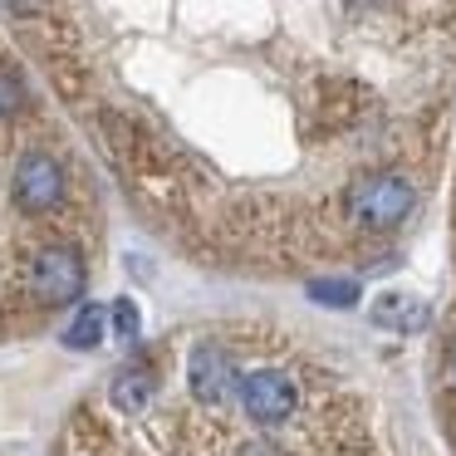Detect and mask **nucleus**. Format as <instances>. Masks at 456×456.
Masks as SVG:
<instances>
[{
  "mask_svg": "<svg viewBox=\"0 0 456 456\" xmlns=\"http://www.w3.org/2000/svg\"><path fill=\"white\" fill-rule=\"evenodd\" d=\"M25 289L35 295V305H69L84 295V260L69 246H45L30 256V275Z\"/></svg>",
  "mask_w": 456,
  "mask_h": 456,
  "instance_id": "obj_3",
  "label": "nucleus"
},
{
  "mask_svg": "<svg viewBox=\"0 0 456 456\" xmlns=\"http://www.w3.org/2000/svg\"><path fill=\"white\" fill-rule=\"evenodd\" d=\"M152 403V378L142 368H128V373L113 378V407L128 417H142V407Z\"/></svg>",
  "mask_w": 456,
  "mask_h": 456,
  "instance_id": "obj_7",
  "label": "nucleus"
},
{
  "mask_svg": "<svg viewBox=\"0 0 456 456\" xmlns=\"http://www.w3.org/2000/svg\"><path fill=\"white\" fill-rule=\"evenodd\" d=\"M25 103H30V94H25L20 74H15L11 64H0V118H11V113H20Z\"/></svg>",
  "mask_w": 456,
  "mask_h": 456,
  "instance_id": "obj_10",
  "label": "nucleus"
},
{
  "mask_svg": "<svg viewBox=\"0 0 456 456\" xmlns=\"http://www.w3.org/2000/svg\"><path fill=\"white\" fill-rule=\"evenodd\" d=\"M373 324L378 329H393V334H417V329L432 324V305L417 299V295H397V289H393V295H378Z\"/></svg>",
  "mask_w": 456,
  "mask_h": 456,
  "instance_id": "obj_6",
  "label": "nucleus"
},
{
  "mask_svg": "<svg viewBox=\"0 0 456 456\" xmlns=\"http://www.w3.org/2000/svg\"><path fill=\"white\" fill-rule=\"evenodd\" d=\"M309 299H319L329 309H348L358 299V285L354 280H309Z\"/></svg>",
  "mask_w": 456,
  "mask_h": 456,
  "instance_id": "obj_9",
  "label": "nucleus"
},
{
  "mask_svg": "<svg viewBox=\"0 0 456 456\" xmlns=\"http://www.w3.org/2000/svg\"><path fill=\"white\" fill-rule=\"evenodd\" d=\"M236 397H240V412L256 427H285L299 407V387L285 368H250V373H240Z\"/></svg>",
  "mask_w": 456,
  "mask_h": 456,
  "instance_id": "obj_2",
  "label": "nucleus"
},
{
  "mask_svg": "<svg viewBox=\"0 0 456 456\" xmlns=\"http://www.w3.org/2000/svg\"><path fill=\"white\" fill-rule=\"evenodd\" d=\"M417 211V187L407 172H368L344 187V221L354 231H397Z\"/></svg>",
  "mask_w": 456,
  "mask_h": 456,
  "instance_id": "obj_1",
  "label": "nucleus"
},
{
  "mask_svg": "<svg viewBox=\"0 0 456 456\" xmlns=\"http://www.w3.org/2000/svg\"><path fill=\"white\" fill-rule=\"evenodd\" d=\"M236 456H280V452H275V446H240Z\"/></svg>",
  "mask_w": 456,
  "mask_h": 456,
  "instance_id": "obj_12",
  "label": "nucleus"
},
{
  "mask_svg": "<svg viewBox=\"0 0 456 456\" xmlns=\"http://www.w3.org/2000/svg\"><path fill=\"white\" fill-rule=\"evenodd\" d=\"M187 387L201 407H226L231 393L240 387V373L221 344H197L187 358Z\"/></svg>",
  "mask_w": 456,
  "mask_h": 456,
  "instance_id": "obj_4",
  "label": "nucleus"
},
{
  "mask_svg": "<svg viewBox=\"0 0 456 456\" xmlns=\"http://www.w3.org/2000/svg\"><path fill=\"white\" fill-rule=\"evenodd\" d=\"M113 329H118V338H138V305L133 299L113 305Z\"/></svg>",
  "mask_w": 456,
  "mask_h": 456,
  "instance_id": "obj_11",
  "label": "nucleus"
},
{
  "mask_svg": "<svg viewBox=\"0 0 456 456\" xmlns=\"http://www.w3.org/2000/svg\"><path fill=\"white\" fill-rule=\"evenodd\" d=\"M446 378H452V387H456V344L446 348Z\"/></svg>",
  "mask_w": 456,
  "mask_h": 456,
  "instance_id": "obj_13",
  "label": "nucleus"
},
{
  "mask_svg": "<svg viewBox=\"0 0 456 456\" xmlns=\"http://www.w3.org/2000/svg\"><path fill=\"white\" fill-rule=\"evenodd\" d=\"M64 201V167L50 152H25L15 167V207L25 216H45Z\"/></svg>",
  "mask_w": 456,
  "mask_h": 456,
  "instance_id": "obj_5",
  "label": "nucleus"
},
{
  "mask_svg": "<svg viewBox=\"0 0 456 456\" xmlns=\"http://www.w3.org/2000/svg\"><path fill=\"white\" fill-rule=\"evenodd\" d=\"M64 344L69 348H99L103 344V309L99 305H79V314L69 319V329H64Z\"/></svg>",
  "mask_w": 456,
  "mask_h": 456,
  "instance_id": "obj_8",
  "label": "nucleus"
}]
</instances>
